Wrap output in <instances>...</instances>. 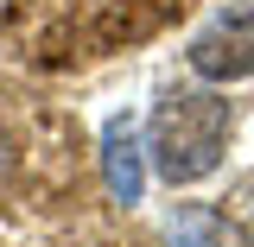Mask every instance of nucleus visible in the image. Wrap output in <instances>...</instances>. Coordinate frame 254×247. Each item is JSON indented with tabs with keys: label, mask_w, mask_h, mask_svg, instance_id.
I'll list each match as a JSON object with an SVG mask.
<instances>
[{
	"label": "nucleus",
	"mask_w": 254,
	"mask_h": 247,
	"mask_svg": "<svg viewBox=\"0 0 254 247\" xmlns=\"http://www.w3.org/2000/svg\"><path fill=\"white\" fill-rule=\"evenodd\" d=\"M102 184L121 209L146 197V140H140L133 114H108V127H102Z\"/></svg>",
	"instance_id": "nucleus-3"
},
{
	"label": "nucleus",
	"mask_w": 254,
	"mask_h": 247,
	"mask_svg": "<svg viewBox=\"0 0 254 247\" xmlns=\"http://www.w3.org/2000/svg\"><path fill=\"white\" fill-rule=\"evenodd\" d=\"M165 241H172V247H222V222L210 216V209L185 203L178 216L165 222Z\"/></svg>",
	"instance_id": "nucleus-4"
},
{
	"label": "nucleus",
	"mask_w": 254,
	"mask_h": 247,
	"mask_svg": "<svg viewBox=\"0 0 254 247\" xmlns=\"http://www.w3.org/2000/svg\"><path fill=\"white\" fill-rule=\"evenodd\" d=\"M229 152V101L210 89H172L153 108V133H146V165L165 184H203Z\"/></svg>",
	"instance_id": "nucleus-1"
},
{
	"label": "nucleus",
	"mask_w": 254,
	"mask_h": 247,
	"mask_svg": "<svg viewBox=\"0 0 254 247\" xmlns=\"http://www.w3.org/2000/svg\"><path fill=\"white\" fill-rule=\"evenodd\" d=\"M185 63L203 83H242L254 76V6H229L185 45Z\"/></svg>",
	"instance_id": "nucleus-2"
}]
</instances>
